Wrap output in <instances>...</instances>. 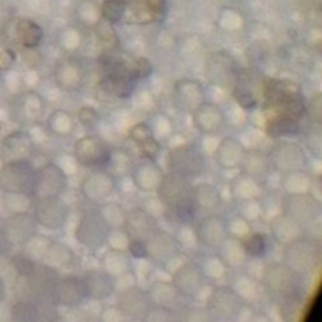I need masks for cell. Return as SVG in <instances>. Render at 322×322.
I'll return each instance as SVG.
<instances>
[{"label":"cell","instance_id":"6da1fadb","mask_svg":"<svg viewBox=\"0 0 322 322\" xmlns=\"http://www.w3.org/2000/svg\"><path fill=\"white\" fill-rule=\"evenodd\" d=\"M27 25H29V30L24 29L22 24H19V29H20V32H22L24 44L29 46V47H33V46H37V44L39 43L41 35H43V33H41V29H39L37 24L29 22V20H27Z\"/></svg>","mask_w":322,"mask_h":322},{"label":"cell","instance_id":"7a4b0ae2","mask_svg":"<svg viewBox=\"0 0 322 322\" xmlns=\"http://www.w3.org/2000/svg\"><path fill=\"white\" fill-rule=\"evenodd\" d=\"M123 11H124V3L121 0H106L104 2L102 13L112 22H116L123 16Z\"/></svg>","mask_w":322,"mask_h":322},{"label":"cell","instance_id":"3957f363","mask_svg":"<svg viewBox=\"0 0 322 322\" xmlns=\"http://www.w3.org/2000/svg\"><path fill=\"white\" fill-rule=\"evenodd\" d=\"M246 248L250 251L251 255H261V253H264V248H265L264 237L260 236V234L251 236L250 239L246 242Z\"/></svg>","mask_w":322,"mask_h":322},{"label":"cell","instance_id":"277c9868","mask_svg":"<svg viewBox=\"0 0 322 322\" xmlns=\"http://www.w3.org/2000/svg\"><path fill=\"white\" fill-rule=\"evenodd\" d=\"M131 251H132V253H134V256L142 258V256L145 255V247H143V244H140V242H132V244H131Z\"/></svg>","mask_w":322,"mask_h":322}]
</instances>
